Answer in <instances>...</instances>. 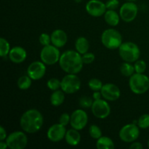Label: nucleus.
<instances>
[{"instance_id": "2eb2a0df", "label": "nucleus", "mask_w": 149, "mask_h": 149, "mask_svg": "<svg viewBox=\"0 0 149 149\" xmlns=\"http://www.w3.org/2000/svg\"><path fill=\"white\" fill-rule=\"evenodd\" d=\"M100 92L102 97L109 101H115L118 100L121 95V92L119 87L112 83L103 84Z\"/></svg>"}, {"instance_id": "bb28decb", "label": "nucleus", "mask_w": 149, "mask_h": 149, "mask_svg": "<svg viewBox=\"0 0 149 149\" xmlns=\"http://www.w3.org/2000/svg\"><path fill=\"white\" fill-rule=\"evenodd\" d=\"M88 86L93 91H100L103 84L100 79L96 78H93L88 81Z\"/></svg>"}, {"instance_id": "39448f33", "label": "nucleus", "mask_w": 149, "mask_h": 149, "mask_svg": "<svg viewBox=\"0 0 149 149\" xmlns=\"http://www.w3.org/2000/svg\"><path fill=\"white\" fill-rule=\"evenodd\" d=\"M101 42L103 46L106 47L107 49H119L122 44V36L116 29H106L102 33Z\"/></svg>"}, {"instance_id": "ddd939ff", "label": "nucleus", "mask_w": 149, "mask_h": 149, "mask_svg": "<svg viewBox=\"0 0 149 149\" xmlns=\"http://www.w3.org/2000/svg\"><path fill=\"white\" fill-rule=\"evenodd\" d=\"M85 9L90 15L95 17L104 15L107 10L106 4L100 0H90L86 4Z\"/></svg>"}, {"instance_id": "4c0bfd02", "label": "nucleus", "mask_w": 149, "mask_h": 149, "mask_svg": "<svg viewBox=\"0 0 149 149\" xmlns=\"http://www.w3.org/2000/svg\"><path fill=\"white\" fill-rule=\"evenodd\" d=\"M130 148L131 149H143V146L142 144L139 142H135L134 141L132 143H131L130 146Z\"/></svg>"}, {"instance_id": "c85d7f7f", "label": "nucleus", "mask_w": 149, "mask_h": 149, "mask_svg": "<svg viewBox=\"0 0 149 149\" xmlns=\"http://www.w3.org/2000/svg\"><path fill=\"white\" fill-rule=\"evenodd\" d=\"M93 99L89 96H82L80 97L79 101V104L80 107L83 108V109H89L91 108L93 103Z\"/></svg>"}, {"instance_id": "4be33fe9", "label": "nucleus", "mask_w": 149, "mask_h": 149, "mask_svg": "<svg viewBox=\"0 0 149 149\" xmlns=\"http://www.w3.org/2000/svg\"><path fill=\"white\" fill-rule=\"evenodd\" d=\"M96 147L97 149H113L115 145L113 141L107 136H101L97 140Z\"/></svg>"}, {"instance_id": "a19ab883", "label": "nucleus", "mask_w": 149, "mask_h": 149, "mask_svg": "<svg viewBox=\"0 0 149 149\" xmlns=\"http://www.w3.org/2000/svg\"><path fill=\"white\" fill-rule=\"evenodd\" d=\"M74 1H75L76 3H80L81 1H82V0H74Z\"/></svg>"}, {"instance_id": "b1692460", "label": "nucleus", "mask_w": 149, "mask_h": 149, "mask_svg": "<svg viewBox=\"0 0 149 149\" xmlns=\"http://www.w3.org/2000/svg\"><path fill=\"white\" fill-rule=\"evenodd\" d=\"M120 72L125 77H131L135 72V67L131 64V63L125 62L121 65Z\"/></svg>"}, {"instance_id": "393cba45", "label": "nucleus", "mask_w": 149, "mask_h": 149, "mask_svg": "<svg viewBox=\"0 0 149 149\" xmlns=\"http://www.w3.org/2000/svg\"><path fill=\"white\" fill-rule=\"evenodd\" d=\"M31 79L29 75L27 76H22L17 80V87L20 90H28L31 85Z\"/></svg>"}, {"instance_id": "5701e85b", "label": "nucleus", "mask_w": 149, "mask_h": 149, "mask_svg": "<svg viewBox=\"0 0 149 149\" xmlns=\"http://www.w3.org/2000/svg\"><path fill=\"white\" fill-rule=\"evenodd\" d=\"M64 92L61 90H55L52 93L50 96V103L53 106H60L63 103L65 100Z\"/></svg>"}, {"instance_id": "2f4dec72", "label": "nucleus", "mask_w": 149, "mask_h": 149, "mask_svg": "<svg viewBox=\"0 0 149 149\" xmlns=\"http://www.w3.org/2000/svg\"><path fill=\"white\" fill-rule=\"evenodd\" d=\"M134 67H135V73L143 74L146 71V63L143 60H138V61L135 62Z\"/></svg>"}, {"instance_id": "f8f14e48", "label": "nucleus", "mask_w": 149, "mask_h": 149, "mask_svg": "<svg viewBox=\"0 0 149 149\" xmlns=\"http://www.w3.org/2000/svg\"><path fill=\"white\" fill-rule=\"evenodd\" d=\"M91 110L93 115L98 119H106L111 113L110 105L106 102V100L101 98L94 100Z\"/></svg>"}, {"instance_id": "dca6fc26", "label": "nucleus", "mask_w": 149, "mask_h": 149, "mask_svg": "<svg viewBox=\"0 0 149 149\" xmlns=\"http://www.w3.org/2000/svg\"><path fill=\"white\" fill-rule=\"evenodd\" d=\"M65 133H66V130L65 126L58 123L52 125L48 129L47 135L49 141L56 143L62 141L65 138Z\"/></svg>"}, {"instance_id": "6ab92c4d", "label": "nucleus", "mask_w": 149, "mask_h": 149, "mask_svg": "<svg viewBox=\"0 0 149 149\" xmlns=\"http://www.w3.org/2000/svg\"><path fill=\"white\" fill-rule=\"evenodd\" d=\"M65 140L68 145L71 146H76L79 145L81 141V135H80L79 130L72 128V129H70L66 131Z\"/></svg>"}, {"instance_id": "6e6552de", "label": "nucleus", "mask_w": 149, "mask_h": 149, "mask_svg": "<svg viewBox=\"0 0 149 149\" xmlns=\"http://www.w3.org/2000/svg\"><path fill=\"white\" fill-rule=\"evenodd\" d=\"M6 143L10 149H23L28 144V138L23 132L15 131L7 136Z\"/></svg>"}, {"instance_id": "c9c22d12", "label": "nucleus", "mask_w": 149, "mask_h": 149, "mask_svg": "<svg viewBox=\"0 0 149 149\" xmlns=\"http://www.w3.org/2000/svg\"><path fill=\"white\" fill-rule=\"evenodd\" d=\"M119 5V0H108L106 3L107 10H115Z\"/></svg>"}, {"instance_id": "f704fd0d", "label": "nucleus", "mask_w": 149, "mask_h": 149, "mask_svg": "<svg viewBox=\"0 0 149 149\" xmlns=\"http://www.w3.org/2000/svg\"><path fill=\"white\" fill-rule=\"evenodd\" d=\"M70 121H71V116L68 113H62L59 118V123L65 127L70 123Z\"/></svg>"}, {"instance_id": "f257e3e1", "label": "nucleus", "mask_w": 149, "mask_h": 149, "mask_svg": "<svg viewBox=\"0 0 149 149\" xmlns=\"http://www.w3.org/2000/svg\"><path fill=\"white\" fill-rule=\"evenodd\" d=\"M58 63L61 69L67 74H78L81 71L84 65L81 54L77 50L64 52L61 55Z\"/></svg>"}, {"instance_id": "72a5a7b5", "label": "nucleus", "mask_w": 149, "mask_h": 149, "mask_svg": "<svg viewBox=\"0 0 149 149\" xmlns=\"http://www.w3.org/2000/svg\"><path fill=\"white\" fill-rule=\"evenodd\" d=\"M82 58V61L84 64H90L95 61V55L92 52H86L85 54L82 55L81 56Z\"/></svg>"}, {"instance_id": "f3484780", "label": "nucleus", "mask_w": 149, "mask_h": 149, "mask_svg": "<svg viewBox=\"0 0 149 149\" xmlns=\"http://www.w3.org/2000/svg\"><path fill=\"white\" fill-rule=\"evenodd\" d=\"M9 58L13 63L16 64L22 63L27 58V52L22 47H14L9 52Z\"/></svg>"}, {"instance_id": "aec40b11", "label": "nucleus", "mask_w": 149, "mask_h": 149, "mask_svg": "<svg viewBox=\"0 0 149 149\" xmlns=\"http://www.w3.org/2000/svg\"><path fill=\"white\" fill-rule=\"evenodd\" d=\"M120 15L115 10H107L104 14L105 21L111 26H116L119 23Z\"/></svg>"}, {"instance_id": "58836bf2", "label": "nucleus", "mask_w": 149, "mask_h": 149, "mask_svg": "<svg viewBox=\"0 0 149 149\" xmlns=\"http://www.w3.org/2000/svg\"><path fill=\"white\" fill-rule=\"evenodd\" d=\"M102 97V94L101 92L99 91H94L93 94V97L94 100H99V99L101 98Z\"/></svg>"}, {"instance_id": "c756f323", "label": "nucleus", "mask_w": 149, "mask_h": 149, "mask_svg": "<svg viewBox=\"0 0 149 149\" xmlns=\"http://www.w3.org/2000/svg\"><path fill=\"white\" fill-rule=\"evenodd\" d=\"M47 86L49 90L55 91L61 88V81H59L57 78H51L47 82Z\"/></svg>"}, {"instance_id": "9d476101", "label": "nucleus", "mask_w": 149, "mask_h": 149, "mask_svg": "<svg viewBox=\"0 0 149 149\" xmlns=\"http://www.w3.org/2000/svg\"><path fill=\"white\" fill-rule=\"evenodd\" d=\"M138 13V6L132 1H127L123 4L119 10V15L121 19L126 23L133 21L136 18Z\"/></svg>"}, {"instance_id": "412c9836", "label": "nucleus", "mask_w": 149, "mask_h": 149, "mask_svg": "<svg viewBox=\"0 0 149 149\" xmlns=\"http://www.w3.org/2000/svg\"><path fill=\"white\" fill-rule=\"evenodd\" d=\"M90 45L89 42L84 36H80L76 40L75 48L76 50L81 55H84L88 51Z\"/></svg>"}, {"instance_id": "37998d69", "label": "nucleus", "mask_w": 149, "mask_h": 149, "mask_svg": "<svg viewBox=\"0 0 149 149\" xmlns=\"http://www.w3.org/2000/svg\"><path fill=\"white\" fill-rule=\"evenodd\" d=\"M148 147L149 148V139H148Z\"/></svg>"}, {"instance_id": "7ed1b4c3", "label": "nucleus", "mask_w": 149, "mask_h": 149, "mask_svg": "<svg viewBox=\"0 0 149 149\" xmlns=\"http://www.w3.org/2000/svg\"><path fill=\"white\" fill-rule=\"evenodd\" d=\"M120 58L125 62L134 63L139 60L141 50L138 45L132 42H124L119 47Z\"/></svg>"}, {"instance_id": "ea45409f", "label": "nucleus", "mask_w": 149, "mask_h": 149, "mask_svg": "<svg viewBox=\"0 0 149 149\" xmlns=\"http://www.w3.org/2000/svg\"><path fill=\"white\" fill-rule=\"evenodd\" d=\"M7 148H8V146H7V143L4 142V141H1V142H0V148L6 149Z\"/></svg>"}, {"instance_id": "9b49d317", "label": "nucleus", "mask_w": 149, "mask_h": 149, "mask_svg": "<svg viewBox=\"0 0 149 149\" xmlns=\"http://www.w3.org/2000/svg\"><path fill=\"white\" fill-rule=\"evenodd\" d=\"M87 123H88V116L84 110L77 109L71 113L70 125L72 128L79 131L81 130L87 126Z\"/></svg>"}, {"instance_id": "423d86ee", "label": "nucleus", "mask_w": 149, "mask_h": 149, "mask_svg": "<svg viewBox=\"0 0 149 149\" xmlns=\"http://www.w3.org/2000/svg\"><path fill=\"white\" fill-rule=\"evenodd\" d=\"M61 53L57 47L53 45L44 46L40 52L41 61L46 65H54L59 62Z\"/></svg>"}, {"instance_id": "1a4fd4ad", "label": "nucleus", "mask_w": 149, "mask_h": 149, "mask_svg": "<svg viewBox=\"0 0 149 149\" xmlns=\"http://www.w3.org/2000/svg\"><path fill=\"white\" fill-rule=\"evenodd\" d=\"M138 125L127 124L121 128L119 132V138L123 142L133 143L136 141L140 135V130Z\"/></svg>"}, {"instance_id": "79ce46f5", "label": "nucleus", "mask_w": 149, "mask_h": 149, "mask_svg": "<svg viewBox=\"0 0 149 149\" xmlns=\"http://www.w3.org/2000/svg\"><path fill=\"white\" fill-rule=\"evenodd\" d=\"M127 1H132V2H134V1H135L136 0H127Z\"/></svg>"}, {"instance_id": "20e7f679", "label": "nucleus", "mask_w": 149, "mask_h": 149, "mask_svg": "<svg viewBox=\"0 0 149 149\" xmlns=\"http://www.w3.org/2000/svg\"><path fill=\"white\" fill-rule=\"evenodd\" d=\"M129 85L131 91L135 94H144L149 89V78L143 74L135 73L130 78Z\"/></svg>"}, {"instance_id": "e433bc0d", "label": "nucleus", "mask_w": 149, "mask_h": 149, "mask_svg": "<svg viewBox=\"0 0 149 149\" xmlns=\"http://www.w3.org/2000/svg\"><path fill=\"white\" fill-rule=\"evenodd\" d=\"M7 132H6L5 129L2 126L0 127V141H4L7 139Z\"/></svg>"}, {"instance_id": "f03ea898", "label": "nucleus", "mask_w": 149, "mask_h": 149, "mask_svg": "<svg viewBox=\"0 0 149 149\" xmlns=\"http://www.w3.org/2000/svg\"><path fill=\"white\" fill-rule=\"evenodd\" d=\"M44 123V118L39 111L29 109L23 113L20 119V125L24 132L33 134L39 131Z\"/></svg>"}, {"instance_id": "7c9ffc66", "label": "nucleus", "mask_w": 149, "mask_h": 149, "mask_svg": "<svg viewBox=\"0 0 149 149\" xmlns=\"http://www.w3.org/2000/svg\"><path fill=\"white\" fill-rule=\"evenodd\" d=\"M138 126L141 129H147L149 127V114L146 113L140 116L138 120Z\"/></svg>"}, {"instance_id": "473e14b6", "label": "nucleus", "mask_w": 149, "mask_h": 149, "mask_svg": "<svg viewBox=\"0 0 149 149\" xmlns=\"http://www.w3.org/2000/svg\"><path fill=\"white\" fill-rule=\"evenodd\" d=\"M39 42L42 46H47L49 45L52 42H51V36L48 35L47 33H43L39 36Z\"/></svg>"}, {"instance_id": "a211bd4d", "label": "nucleus", "mask_w": 149, "mask_h": 149, "mask_svg": "<svg viewBox=\"0 0 149 149\" xmlns=\"http://www.w3.org/2000/svg\"><path fill=\"white\" fill-rule=\"evenodd\" d=\"M50 36L52 44L58 48L63 47L68 40L66 33L61 29H56L54 31Z\"/></svg>"}, {"instance_id": "a878e982", "label": "nucleus", "mask_w": 149, "mask_h": 149, "mask_svg": "<svg viewBox=\"0 0 149 149\" xmlns=\"http://www.w3.org/2000/svg\"><path fill=\"white\" fill-rule=\"evenodd\" d=\"M10 49H10V43L7 42V39L1 37L0 39V55L1 57L4 58L9 55Z\"/></svg>"}, {"instance_id": "4468645a", "label": "nucleus", "mask_w": 149, "mask_h": 149, "mask_svg": "<svg viewBox=\"0 0 149 149\" xmlns=\"http://www.w3.org/2000/svg\"><path fill=\"white\" fill-rule=\"evenodd\" d=\"M46 64L41 61H34L29 65L27 68V75L32 80H39L45 75Z\"/></svg>"}, {"instance_id": "cd10ccee", "label": "nucleus", "mask_w": 149, "mask_h": 149, "mask_svg": "<svg viewBox=\"0 0 149 149\" xmlns=\"http://www.w3.org/2000/svg\"><path fill=\"white\" fill-rule=\"evenodd\" d=\"M89 133L91 138L97 140L102 136V132L100 128L95 125H93L89 128Z\"/></svg>"}, {"instance_id": "0eeeda50", "label": "nucleus", "mask_w": 149, "mask_h": 149, "mask_svg": "<svg viewBox=\"0 0 149 149\" xmlns=\"http://www.w3.org/2000/svg\"><path fill=\"white\" fill-rule=\"evenodd\" d=\"M81 81L77 74H68L61 80V90L66 94H74L79 90Z\"/></svg>"}]
</instances>
